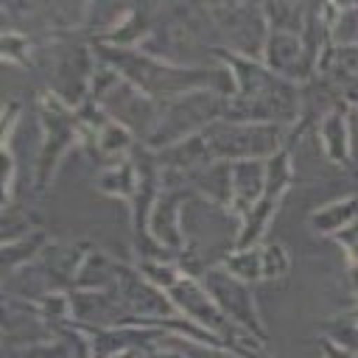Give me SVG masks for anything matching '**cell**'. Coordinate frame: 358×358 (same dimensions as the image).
<instances>
[]
</instances>
